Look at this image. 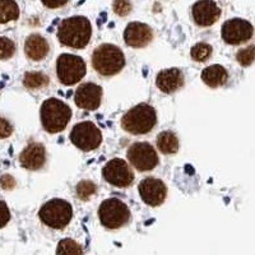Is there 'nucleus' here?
Instances as JSON below:
<instances>
[{
	"label": "nucleus",
	"mask_w": 255,
	"mask_h": 255,
	"mask_svg": "<svg viewBox=\"0 0 255 255\" xmlns=\"http://www.w3.org/2000/svg\"><path fill=\"white\" fill-rule=\"evenodd\" d=\"M56 35L59 42L64 46L72 49H84L92 36V24L88 18L73 15L61 20Z\"/></svg>",
	"instance_id": "1"
},
{
	"label": "nucleus",
	"mask_w": 255,
	"mask_h": 255,
	"mask_svg": "<svg viewBox=\"0 0 255 255\" xmlns=\"http://www.w3.org/2000/svg\"><path fill=\"white\" fill-rule=\"evenodd\" d=\"M72 109L61 100L51 97L42 102L40 109V120L42 128L50 134L63 131L72 119Z\"/></svg>",
	"instance_id": "2"
},
{
	"label": "nucleus",
	"mask_w": 255,
	"mask_h": 255,
	"mask_svg": "<svg viewBox=\"0 0 255 255\" xmlns=\"http://www.w3.org/2000/svg\"><path fill=\"white\" fill-rule=\"evenodd\" d=\"M92 67L100 76H116L125 67L124 52L116 45H100V46L96 47L92 54Z\"/></svg>",
	"instance_id": "3"
},
{
	"label": "nucleus",
	"mask_w": 255,
	"mask_h": 255,
	"mask_svg": "<svg viewBox=\"0 0 255 255\" xmlns=\"http://www.w3.org/2000/svg\"><path fill=\"white\" fill-rule=\"evenodd\" d=\"M156 110L153 106L144 102L128 110L122 118V128L127 133L133 134V135L148 134L156 127Z\"/></svg>",
	"instance_id": "4"
},
{
	"label": "nucleus",
	"mask_w": 255,
	"mask_h": 255,
	"mask_svg": "<svg viewBox=\"0 0 255 255\" xmlns=\"http://www.w3.org/2000/svg\"><path fill=\"white\" fill-rule=\"evenodd\" d=\"M73 217L72 204L60 198L49 200L38 211L41 222L54 230H63L69 225Z\"/></svg>",
	"instance_id": "5"
},
{
	"label": "nucleus",
	"mask_w": 255,
	"mask_h": 255,
	"mask_svg": "<svg viewBox=\"0 0 255 255\" xmlns=\"http://www.w3.org/2000/svg\"><path fill=\"white\" fill-rule=\"evenodd\" d=\"M99 218L106 229L118 230L129 222L130 211L119 198H109L100 204Z\"/></svg>",
	"instance_id": "6"
},
{
	"label": "nucleus",
	"mask_w": 255,
	"mask_h": 255,
	"mask_svg": "<svg viewBox=\"0 0 255 255\" xmlns=\"http://www.w3.org/2000/svg\"><path fill=\"white\" fill-rule=\"evenodd\" d=\"M87 65L83 58L73 54H61L56 60V76L64 86H73L86 76Z\"/></svg>",
	"instance_id": "7"
},
{
	"label": "nucleus",
	"mask_w": 255,
	"mask_h": 255,
	"mask_svg": "<svg viewBox=\"0 0 255 255\" xmlns=\"http://www.w3.org/2000/svg\"><path fill=\"white\" fill-rule=\"evenodd\" d=\"M69 139L78 149L90 152L101 145L102 133L92 122H82L74 125L70 131Z\"/></svg>",
	"instance_id": "8"
},
{
	"label": "nucleus",
	"mask_w": 255,
	"mask_h": 255,
	"mask_svg": "<svg viewBox=\"0 0 255 255\" xmlns=\"http://www.w3.org/2000/svg\"><path fill=\"white\" fill-rule=\"evenodd\" d=\"M127 157L138 171H152L159 162L158 154L153 145L148 142H135L128 148Z\"/></svg>",
	"instance_id": "9"
},
{
	"label": "nucleus",
	"mask_w": 255,
	"mask_h": 255,
	"mask_svg": "<svg viewBox=\"0 0 255 255\" xmlns=\"http://www.w3.org/2000/svg\"><path fill=\"white\" fill-rule=\"evenodd\" d=\"M102 176L109 184L116 188L130 186L135 177L129 163H127L122 158L110 159L102 168Z\"/></svg>",
	"instance_id": "10"
},
{
	"label": "nucleus",
	"mask_w": 255,
	"mask_h": 255,
	"mask_svg": "<svg viewBox=\"0 0 255 255\" xmlns=\"http://www.w3.org/2000/svg\"><path fill=\"white\" fill-rule=\"evenodd\" d=\"M254 33V27L249 20L232 18L226 20L221 28V37L229 45H240L249 41Z\"/></svg>",
	"instance_id": "11"
},
{
	"label": "nucleus",
	"mask_w": 255,
	"mask_h": 255,
	"mask_svg": "<svg viewBox=\"0 0 255 255\" xmlns=\"http://www.w3.org/2000/svg\"><path fill=\"white\" fill-rule=\"evenodd\" d=\"M138 190L143 202L149 207L161 206L167 197V186L157 177L143 179L138 185Z\"/></svg>",
	"instance_id": "12"
},
{
	"label": "nucleus",
	"mask_w": 255,
	"mask_h": 255,
	"mask_svg": "<svg viewBox=\"0 0 255 255\" xmlns=\"http://www.w3.org/2000/svg\"><path fill=\"white\" fill-rule=\"evenodd\" d=\"M102 92H104L102 87L99 84L92 83V82L82 83L76 91L74 102L79 109H83V110H97L102 101Z\"/></svg>",
	"instance_id": "13"
},
{
	"label": "nucleus",
	"mask_w": 255,
	"mask_h": 255,
	"mask_svg": "<svg viewBox=\"0 0 255 255\" xmlns=\"http://www.w3.org/2000/svg\"><path fill=\"white\" fill-rule=\"evenodd\" d=\"M153 40V29L145 23L130 22L125 27L124 41L129 47L142 49L148 46Z\"/></svg>",
	"instance_id": "14"
},
{
	"label": "nucleus",
	"mask_w": 255,
	"mask_h": 255,
	"mask_svg": "<svg viewBox=\"0 0 255 255\" xmlns=\"http://www.w3.org/2000/svg\"><path fill=\"white\" fill-rule=\"evenodd\" d=\"M46 163V149L45 145L38 142L27 144L19 154V165L29 171H37Z\"/></svg>",
	"instance_id": "15"
},
{
	"label": "nucleus",
	"mask_w": 255,
	"mask_h": 255,
	"mask_svg": "<svg viewBox=\"0 0 255 255\" xmlns=\"http://www.w3.org/2000/svg\"><path fill=\"white\" fill-rule=\"evenodd\" d=\"M191 15L199 27H211L220 19L221 8L215 1H197L191 8Z\"/></svg>",
	"instance_id": "16"
},
{
	"label": "nucleus",
	"mask_w": 255,
	"mask_h": 255,
	"mask_svg": "<svg viewBox=\"0 0 255 255\" xmlns=\"http://www.w3.org/2000/svg\"><path fill=\"white\" fill-rule=\"evenodd\" d=\"M185 78L183 72L179 68H168L163 69L157 74L156 86L161 92L174 93L184 87Z\"/></svg>",
	"instance_id": "17"
},
{
	"label": "nucleus",
	"mask_w": 255,
	"mask_h": 255,
	"mask_svg": "<svg viewBox=\"0 0 255 255\" xmlns=\"http://www.w3.org/2000/svg\"><path fill=\"white\" fill-rule=\"evenodd\" d=\"M50 51L49 42L44 36L38 33H32L26 38L24 42V54L29 60H44Z\"/></svg>",
	"instance_id": "18"
},
{
	"label": "nucleus",
	"mask_w": 255,
	"mask_h": 255,
	"mask_svg": "<svg viewBox=\"0 0 255 255\" xmlns=\"http://www.w3.org/2000/svg\"><path fill=\"white\" fill-rule=\"evenodd\" d=\"M200 78L208 87L218 88L222 87L223 84H226L227 79H229V72H227L226 68L220 65V64H215V65H209V67L204 68L202 70Z\"/></svg>",
	"instance_id": "19"
},
{
	"label": "nucleus",
	"mask_w": 255,
	"mask_h": 255,
	"mask_svg": "<svg viewBox=\"0 0 255 255\" xmlns=\"http://www.w3.org/2000/svg\"><path fill=\"white\" fill-rule=\"evenodd\" d=\"M157 148L159 149V152L163 154H175L179 151V138H177L176 134L171 130H165L161 131L157 136L156 140Z\"/></svg>",
	"instance_id": "20"
},
{
	"label": "nucleus",
	"mask_w": 255,
	"mask_h": 255,
	"mask_svg": "<svg viewBox=\"0 0 255 255\" xmlns=\"http://www.w3.org/2000/svg\"><path fill=\"white\" fill-rule=\"evenodd\" d=\"M19 6L13 0H0V24L18 19Z\"/></svg>",
	"instance_id": "21"
},
{
	"label": "nucleus",
	"mask_w": 255,
	"mask_h": 255,
	"mask_svg": "<svg viewBox=\"0 0 255 255\" xmlns=\"http://www.w3.org/2000/svg\"><path fill=\"white\" fill-rule=\"evenodd\" d=\"M49 77L42 72H27L23 77L24 87L28 90H37L49 86Z\"/></svg>",
	"instance_id": "22"
},
{
	"label": "nucleus",
	"mask_w": 255,
	"mask_h": 255,
	"mask_svg": "<svg viewBox=\"0 0 255 255\" xmlns=\"http://www.w3.org/2000/svg\"><path fill=\"white\" fill-rule=\"evenodd\" d=\"M56 255H83V249L76 240L63 239L58 244Z\"/></svg>",
	"instance_id": "23"
},
{
	"label": "nucleus",
	"mask_w": 255,
	"mask_h": 255,
	"mask_svg": "<svg viewBox=\"0 0 255 255\" xmlns=\"http://www.w3.org/2000/svg\"><path fill=\"white\" fill-rule=\"evenodd\" d=\"M212 46L207 42H199V44L194 45L190 50V56L191 59L197 63H203L207 61L212 56Z\"/></svg>",
	"instance_id": "24"
},
{
	"label": "nucleus",
	"mask_w": 255,
	"mask_h": 255,
	"mask_svg": "<svg viewBox=\"0 0 255 255\" xmlns=\"http://www.w3.org/2000/svg\"><path fill=\"white\" fill-rule=\"evenodd\" d=\"M76 191H77V197H78V199L86 202V200H88L91 197H93V195L96 194L97 186H96V184L93 183V181H90V180H83V181H81V183L77 185Z\"/></svg>",
	"instance_id": "25"
},
{
	"label": "nucleus",
	"mask_w": 255,
	"mask_h": 255,
	"mask_svg": "<svg viewBox=\"0 0 255 255\" xmlns=\"http://www.w3.org/2000/svg\"><path fill=\"white\" fill-rule=\"evenodd\" d=\"M15 54V44L10 38L0 36V60H8Z\"/></svg>",
	"instance_id": "26"
},
{
	"label": "nucleus",
	"mask_w": 255,
	"mask_h": 255,
	"mask_svg": "<svg viewBox=\"0 0 255 255\" xmlns=\"http://www.w3.org/2000/svg\"><path fill=\"white\" fill-rule=\"evenodd\" d=\"M254 54H255V46L250 45V46L245 47V49L239 50L236 54V59H238L239 64L243 67H249L254 61Z\"/></svg>",
	"instance_id": "27"
},
{
	"label": "nucleus",
	"mask_w": 255,
	"mask_h": 255,
	"mask_svg": "<svg viewBox=\"0 0 255 255\" xmlns=\"http://www.w3.org/2000/svg\"><path fill=\"white\" fill-rule=\"evenodd\" d=\"M114 12L119 17H125L131 12L133 4L130 1H124V0H119V1H114L113 3Z\"/></svg>",
	"instance_id": "28"
},
{
	"label": "nucleus",
	"mask_w": 255,
	"mask_h": 255,
	"mask_svg": "<svg viewBox=\"0 0 255 255\" xmlns=\"http://www.w3.org/2000/svg\"><path fill=\"white\" fill-rule=\"evenodd\" d=\"M13 134V125L5 118L0 116V139H5Z\"/></svg>",
	"instance_id": "29"
},
{
	"label": "nucleus",
	"mask_w": 255,
	"mask_h": 255,
	"mask_svg": "<svg viewBox=\"0 0 255 255\" xmlns=\"http://www.w3.org/2000/svg\"><path fill=\"white\" fill-rule=\"evenodd\" d=\"M10 221V211L4 200H0V229H3Z\"/></svg>",
	"instance_id": "30"
},
{
	"label": "nucleus",
	"mask_w": 255,
	"mask_h": 255,
	"mask_svg": "<svg viewBox=\"0 0 255 255\" xmlns=\"http://www.w3.org/2000/svg\"><path fill=\"white\" fill-rule=\"evenodd\" d=\"M15 186V180L12 175L5 174L0 177V188L4 190H12Z\"/></svg>",
	"instance_id": "31"
},
{
	"label": "nucleus",
	"mask_w": 255,
	"mask_h": 255,
	"mask_svg": "<svg viewBox=\"0 0 255 255\" xmlns=\"http://www.w3.org/2000/svg\"><path fill=\"white\" fill-rule=\"evenodd\" d=\"M67 4V1H63V3H51V4H47V3H44L45 6H47V8H58V6H63Z\"/></svg>",
	"instance_id": "32"
}]
</instances>
